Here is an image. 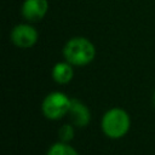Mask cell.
I'll use <instances>...</instances> for the list:
<instances>
[{
	"mask_svg": "<svg viewBox=\"0 0 155 155\" xmlns=\"http://www.w3.org/2000/svg\"><path fill=\"white\" fill-rule=\"evenodd\" d=\"M58 134H59L61 140L64 142V143H67V142H69V140L73 139V137H74V128L70 125H63L59 128Z\"/></svg>",
	"mask_w": 155,
	"mask_h": 155,
	"instance_id": "cell-9",
	"label": "cell"
},
{
	"mask_svg": "<svg viewBox=\"0 0 155 155\" xmlns=\"http://www.w3.org/2000/svg\"><path fill=\"white\" fill-rule=\"evenodd\" d=\"M47 155H79V153L64 142L54 143L47 151Z\"/></svg>",
	"mask_w": 155,
	"mask_h": 155,
	"instance_id": "cell-8",
	"label": "cell"
},
{
	"mask_svg": "<svg viewBox=\"0 0 155 155\" xmlns=\"http://www.w3.org/2000/svg\"><path fill=\"white\" fill-rule=\"evenodd\" d=\"M63 54L67 62H69L71 65L82 67L93 61L96 56V48L88 39L78 36L70 39L64 45Z\"/></svg>",
	"mask_w": 155,
	"mask_h": 155,
	"instance_id": "cell-1",
	"label": "cell"
},
{
	"mask_svg": "<svg viewBox=\"0 0 155 155\" xmlns=\"http://www.w3.org/2000/svg\"><path fill=\"white\" fill-rule=\"evenodd\" d=\"M71 99L62 92H52L47 94L42 102V113L47 119L58 120L63 117L70 109Z\"/></svg>",
	"mask_w": 155,
	"mask_h": 155,
	"instance_id": "cell-3",
	"label": "cell"
},
{
	"mask_svg": "<svg viewBox=\"0 0 155 155\" xmlns=\"http://www.w3.org/2000/svg\"><path fill=\"white\" fill-rule=\"evenodd\" d=\"M154 103H155V92H154Z\"/></svg>",
	"mask_w": 155,
	"mask_h": 155,
	"instance_id": "cell-10",
	"label": "cell"
},
{
	"mask_svg": "<svg viewBox=\"0 0 155 155\" xmlns=\"http://www.w3.org/2000/svg\"><path fill=\"white\" fill-rule=\"evenodd\" d=\"M131 120L128 114L120 108L108 110L102 119V130L109 138H121L130 130Z\"/></svg>",
	"mask_w": 155,
	"mask_h": 155,
	"instance_id": "cell-2",
	"label": "cell"
},
{
	"mask_svg": "<svg viewBox=\"0 0 155 155\" xmlns=\"http://www.w3.org/2000/svg\"><path fill=\"white\" fill-rule=\"evenodd\" d=\"M74 71L69 62H59L52 69V78L58 84H67L73 79Z\"/></svg>",
	"mask_w": 155,
	"mask_h": 155,
	"instance_id": "cell-7",
	"label": "cell"
},
{
	"mask_svg": "<svg viewBox=\"0 0 155 155\" xmlns=\"http://www.w3.org/2000/svg\"><path fill=\"white\" fill-rule=\"evenodd\" d=\"M48 10L47 0H24L22 5V15L29 22H36L45 17Z\"/></svg>",
	"mask_w": 155,
	"mask_h": 155,
	"instance_id": "cell-5",
	"label": "cell"
},
{
	"mask_svg": "<svg viewBox=\"0 0 155 155\" xmlns=\"http://www.w3.org/2000/svg\"><path fill=\"white\" fill-rule=\"evenodd\" d=\"M12 42L21 48H29L38 41V31L29 24H17L11 31Z\"/></svg>",
	"mask_w": 155,
	"mask_h": 155,
	"instance_id": "cell-4",
	"label": "cell"
},
{
	"mask_svg": "<svg viewBox=\"0 0 155 155\" xmlns=\"http://www.w3.org/2000/svg\"><path fill=\"white\" fill-rule=\"evenodd\" d=\"M69 113L71 115L73 122L79 127L86 126L91 120V114H90L88 108L78 99H71Z\"/></svg>",
	"mask_w": 155,
	"mask_h": 155,
	"instance_id": "cell-6",
	"label": "cell"
}]
</instances>
